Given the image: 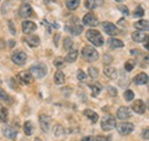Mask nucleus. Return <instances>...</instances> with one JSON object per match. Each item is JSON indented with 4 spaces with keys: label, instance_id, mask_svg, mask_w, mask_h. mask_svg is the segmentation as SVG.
<instances>
[{
    "label": "nucleus",
    "instance_id": "obj_49",
    "mask_svg": "<svg viewBox=\"0 0 149 141\" xmlns=\"http://www.w3.org/2000/svg\"><path fill=\"white\" fill-rule=\"evenodd\" d=\"M81 141H94V138L93 137H84L83 139H81Z\"/></svg>",
    "mask_w": 149,
    "mask_h": 141
},
{
    "label": "nucleus",
    "instance_id": "obj_34",
    "mask_svg": "<svg viewBox=\"0 0 149 141\" xmlns=\"http://www.w3.org/2000/svg\"><path fill=\"white\" fill-rule=\"evenodd\" d=\"M143 14H145V9L141 6H138L133 13V17H141V16H143Z\"/></svg>",
    "mask_w": 149,
    "mask_h": 141
},
{
    "label": "nucleus",
    "instance_id": "obj_23",
    "mask_svg": "<svg viewBox=\"0 0 149 141\" xmlns=\"http://www.w3.org/2000/svg\"><path fill=\"white\" fill-rule=\"evenodd\" d=\"M13 6H14L13 0H6L1 6V13L2 14H8L10 12V9L13 8Z\"/></svg>",
    "mask_w": 149,
    "mask_h": 141
},
{
    "label": "nucleus",
    "instance_id": "obj_20",
    "mask_svg": "<svg viewBox=\"0 0 149 141\" xmlns=\"http://www.w3.org/2000/svg\"><path fill=\"white\" fill-rule=\"evenodd\" d=\"M108 45L111 50H117V48H122L124 46L123 41L119 40V39H116V38H110L108 39Z\"/></svg>",
    "mask_w": 149,
    "mask_h": 141
},
{
    "label": "nucleus",
    "instance_id": "obj_5",
    "mask_svg": "<svg viewBox=\"0 0 149 141\" xmlns=\"http://www.w3.org/2000/svg\"><path fill=\"white\" fill-rule=\"evenodd\" d=\"M117 131L120 135H129L131 132L134 130V125L129 122H123V123L116 124Z\"/></svg>",
    "mask_w": 149,
    "mask_h": 141
},
{
    "label": "nucleus",
    "instance_id": "obj_50",
    "mask_svg": "<svg viewBox=\"0 0 149 141\" xmlns=\"http://www.w3.org/2000/svg\"><path fill=\"white\" fill-rule=\"evenodd\" d=\"M52 1H55V0H44L45 3H49V2H52Z\"/></svg>",
    "mask_w": 149,
    "mask_h": 141
},
{
    "label": "nucleus",
    "instance_id": "obj_22",
    "mask_svg": "<svg viewBox=\"0 0 149 141\" xmlns=\"http://www.w3.org/2000/svg\"><path fill=\"white\" fill-rule=\"evenodd\" d=\"M84 115L86 116V117H88L91 121H92V123H96L97 122V119H99V115L92 110V109H85L84 110Z\"/></svg>",
    "mask_w": 149,
    "mask_h": 141
},
{
    "label": "nucleus",
    "instance_id": "obj_36",
    "mask_svg": "<svg viewBox=\"0 0 149 141\" xmlns=\"http://www.w3.org/2000/svg\"><path fill=\"white\" fill-rule=\"evenodd\" d=\"M63 133H64L63 126H61V125H55V127H54V134H55L56 137H61Z\"/></svg>",
    "mask_w": 149,
    "mask_h": 141
},
{
    "label": "nucleus",
    "instance_id": "obj_40",
    "mask_svg": "<svg viewBox=\"0 0 149 141\" xmlns=\"http://www.w3.org/2000/svg\"><path fill=\"white\" fill-rule=\"evenodd\" d=\"M95 141H111V135H97L95 139Z\"/></svg>",
    "mask_w": 149,
    "mask_h": 141
},
{
    "label": "nucleus",
    "instance_id": "obj_13",
    "mask_svg": "<svg viewBox=\"0 0 149 141\" xmlns=\"http://www.w3.org/2000/svg\"><path fill=\"white\" fill-rule=\"evenodd\" d=\"M65 29H67L71 35H74V36H79L83 31H84L83 25H80V24H78V23H71L70 27L67 25Z\"/></svg>",
    "mask_w": 149,
    "mask_h": 141
},
{
    "label": "nucleus",
    "instance_id": "obj_11",
    "mask_svg": "<svg viewBox=\"0 0 149 141\" xmlns=\"http://www.w3.org/2000/svg\"><path fill=\"white\" fill-rule=\"evenodd\" d=\"M36 30H37V25H36L35 22H32V21H24L22 23V31H23V34L29 35V34H31V32H33Z\"/></svg>",
    "mask_w": 149,
    "mask_h": 141
},
{
    "label": "nucleus",
    "instance_id": "obj_1",
    "mask_svg": "<svg viewBox=\"0 0 149 141\" xmlns=\"http://www.w3.org/2000/svg\"><path fill=\"white\" fill-rule=\"evenodd\" d=\"M86 38L88 39V41L91 44H93L94 46H97V47H100V46H102L104 44V39H103L102 35L97 30H94V29L87 31Z\"/></svg>",
    "mask_w": 149,
    "mask_h": 141
},
{
    "label": "nucleus",
    "instance_id": "obj_10",
    "mask_svg": "<svg viewBox=\"0 0 149 141\" xmlns=\"http://www.w3.org/2000/svg\"><path fill=\"white\" fill-rule=\"evenodd\" d=\"M17 78H19V82L22 84H24V85H29L33 80V77L31 76V73L29 71H19V75H17Z\"/></svg>",
    "mask_w": 149,
    "mask_h": 141
},
{
    "label": "nucleus",
    "instance_id": "obj_51",
    "mask_svg": "<svg viewBox=\"0 0 149 141\" xmlns=\"http://www.w3.org/2000/svg\"><path fill=\"white\" fill-rule=\"evenodd\" d=\"M35 141H41V140H40L39 138H36V139H35Z\"/></svg>",
    "mask_w": 149,
    "mask_h": 141
},
{
    "label": "nucleus",
    "instance_id": "obj_27",
    "mask_svg": "<svg viewBox=\"0 0 149 141\" xmlns=\"http://www.w3.org/2000/svg\"><path fill=\"white\" fill-rule=\"evenodd\" d=\"M23 130H24V133H25L26 135H31V134L33 133V130H35V126H33L32 122L26 121V122L24 123V125H23Z\"/></svg>",
    "mask_w": 149,
    "mask_h": 141
},
{
    "label": "nucleus",
    "instance_id": "obj_12",
    "mask_svg": "<svg viewBox=\"0 0 149 141\" xmlns=\"http://www.w3.org/2000/svg\"><path fill=\"white\" fill-rule=\"evenodd\" d=\"M83 22L85 25H88V27H96L99 24V21H97V17L94 15L93 13H88L86 14L84 18H83Z\"/></svg>",
    "mask_w": 149,
    "mask_h": 141
},
{
    "label": "nucleus",
    "instance_id": "obj_38",
    "mask_svg": "<svg viewBox=\"0 0 149 141\" xmlns=\"http://www.w3.org/2000/svg\"><path fill=\"white\" fill-rule=\"evenodd\" d=\"M135 66V61L134 60H129L127 62H125V70L131 71Z\"/></svg>",
    "mask_w": 149,
    "mask_h": 141
},
{
    "label": "nucleus",
    "instance_id": "obj_4",
    "mask_svg": "<svg viewBox=\"0 0 149 141\" xmlns=\"http://www.w3.org/2000/svg\"><path fill=\"white\" fill-rule=\"evenodd\" d=\"M116 127V118L112 115H106L101 119V128L103 131H111Z\"/></svg>",
    "mask_w": 149,
    "mask_h": 141
},
{
    "label": "nucleus",
    "instance_id": "obj_31",
    "mask_svg": "<svg viewBox=\"0 0 149 141\" xmlns=\"http://www.w3.org/2000/svg\"><path fill=\"white\" fill-rule=\"evenodd\" d=\"M72 46H74L72 39L69 38V37H65L64 40H63V48H64L65 51H70V50L72 48Z\"/></svg>",
    "mask_w": 149,
    "mask_h": 141
},
{
    "label": "nucleus",
    "instance_id": "obj_14",
    "mask_svg": "<svg viewBox=\"0 0 149 141\" xmlns=\"http://www.w3.org/2000/svg\"><path fill=\"white\" fill-rule=\"evenodd\" d=\"M2 133L6 138L10 139V140H15L17 137V131L10 126H3L2 127Z\"/></svg>",
    "mask_w": 149,
    "mask_h": 141
},
{
    "label": "nucleus",
    "instance_id": "obj_48",
    "mask_svg": "<svg viewBox=\"0 0 149 141\" xmlns=\"http://www.w3.org/2000/svg\"><path fill=\"white\" fill-rule=\"evenodd\" d=\"M58 39H60V35L56 34V35L54 36V44H55V46H58Z\"/></svg>",
    "mask_w": 149,
    "mask_h": 141
},
{
    "label": "nucleus",
    "instance_id": "obj_35",
    "mask_svg": "<svg viewBox=\"0 0 149 141\" xmlns=\"http://www.w3.org/2000/svg\"><path fill=\"white\" fill-rule=\"evenodd\" d=\"M64 64H65V61H64L63 57H56L54 60V66L56 68H63Z\"/></svg>",
    "mask_w": 149,
    "mask_h": 141
},
{
    "label": "nucleus",
    "instance_id": "obj_26",
    "mask_svg": "<svg viewBox=\"0 0 149 141\" xmlns=\"http://www.w3.org/2000/svg\"><path fill=\"white\" fill-rule=\"evenodd\" d=\"M90 88L92 89V96H97L101 91H102V85L100 83H93V84H90Z\"/></svg>",
    "mask_w": 149,
    "mask_h": 141
},
{
    "label": "nucleus",
    "instance_id": "obj_53",
    "mask_svg": "<svg viewBox=\"0 0 149 141\" xmlns=\"http://www.w3.org/2000/svg\"><path fill=\"white\" fill-rule=\"evenodd\" d=\"M21 1H23V2H24V1H28V0H21Z\"/></svg>",
    "mask_w": 149,
    "mask_h": 141
},
{
    "label": "nucleus",
    "instance_id": "obj_29",
    "mask_svg": "<svg viewBox=\"0 0 149 141\" xmlns=\"http://www.w3.org/2000/svg\"><path fill=\"white\" fill-rule=\"evenodd\" d=\"M7 118H8V110L2 105H0V123H6Z\"/></svg>",
    "mask_w": 149,
    "mask_h": 141
},
{
    "label": "nucleus",
    "instance_id": "obj_28",
    "mask_svg": "<svg viewBox=\"0 0 149 141\" xmlns=\"http://www.w3.org/2000/svg\"><path fill=\"white\" fill-rule=\"evenodd\" d=\"M103 72H104V75H106L107 77H109V78H111V79L116 78V76H117L116 69H115V68H112V67H110V66H107V67L104 68Z\"/></svg>",
    "mask_w": 149,
    "mask_h": 141
},
{
    "label": "nucleus",
    "instance_id": "obj_42",
    "mask_svg": "<svg viewBox=\"0 0 149 141\" xmlns=\"http://www.w3.org/2000/svg\"><path fill=\"white\" fill-rule=\"evenodd\" d=\"M86 77H87V76H86V73H85L83 70L77 71V78H78L79 80H85V79H86Z\"/></svg>",
    "mask_w": 149,
    "mask_h": 141
},
{
    "label": "nucleus",
    "instance_id": "obj_15",
    "mask_svg": "<svg viewBox=\"0 0 149 141\" xmlns=\"http://www.w3.org/2000/svg\"><path fill=\"white\" fill-rule=\"evenodd\" d=\"M132 109L134 110V112L142 115L146 111V105H145V102L142 100H135L134 103L132 105Z\"/></svg>",
    "mask_w": 149,
    "mask_h": 141
},
{
    "label": "nucleus",
    "instance_id": "obj_2",
    "mask_svg": "<svg viewBox=\"0 0 149 141\" xmlns=\"http://www.w3.org/2000/svg\"><path fill=\"white\" fill-rule=\"evenodd\" d=\"M81 56L88 62H94L99 59V53L92 46H85L81 51Z\"/></svg>",
    "mask_w": 149,
    "mask_h": 141
},
{
    "label": "nucleus",
    "instance_id": "obj_24",
    "mask_svg": "<svg viewBox=\"0 0 149 141\" xmlns=\"http://www.w3.org/2000/svg\"><path fill=\"white\" fill-rule=\"evenodd\" d=\"M77 57H78V51L77 50H70V52L67 54L64 61H67L69 63H74V61L77 60Z\"/></svg>",
    "mask_w": 149,
    "mask_h": 141
},
{
    "label": "nucleus",
    "instance_id": "obj_39",
    "mask_svg": "<svg viewBox=\"0 0 149 141\" xmlns=\"http://www.w3.org/2000/svg\"><path fill=\"white\" fill-rule=\"evenodd\" d=\"M85 7L88 9H94L96 8V5L94 3L93 0H85Z\"/></svg>",
    "mask_w": 149,
    "mask_h": 141
},
{
    "label": "nucleus",
    "instance_id": "obj_46",
    "mask_svg": "<svg viewBox=\"0 0 149 141\" xmlns=\"http://www.w3.org/2000/svg\"><path fill=\"white\" fill-rule=\"evenodd\" d=\"M142 137L145 138V140H146V141H148V139H149L148 128H145V131H143V133H142Z\"/></svg>",
    "mask_w": 149,
    "mask_h": 141
},
{
    "label": "nucleus",
    "instance_id": "obj_16",
    "mask_svg": "<svg viewBox=\"0 0 149 141\" xmlns=\"http://www.w3.org/2000/svg\"><path fill=\"white\" fill-rule=\"evenodd\" d=\"M133 82L136 85H146L148 84V75L145 72H140L133 78Z\"/></svg>",
    "mask_w": 149,
    "mask_h": 141
},
{
    "label": "nucleus",
    "instance_id": "obj_3",
    "mask_svg": "<svg viewBox=\"0 0 149 141\" xmlns=\"http://www.w3.org/2000/svg\"><path fill=\"white\" fill-rule=\"evenodd\" d=\"M32 77H36V78H42L47 75V67L46 64L44 63H38V64H35L30 68V71Z\"/></svg>",
    "mask_w": 149,
    "mask_h": 141
},
{
    "label": "nucleus",
    "instance_id": "obj_6",
    "mask_svg": "<svg viewBox=\"0 0 149 141\" xmlns=\"http://www.w3.org/2000/svg\"><path fill=\"white\" fill-rule=\"evenodd\" d=\"M28 60V55L22 52V51H14L12 53V61L17 64V66H23Z\"/></svg>",
    "mask_w": 149,
    "mask_h": 141
},
{
    "label": "nucleus",
    "instance_id": "obj_7",
    "mask_svg": "<svg viewBox=\"0 0 149 141\" xmlns=\"http://www.w3.org/2000/svg\"><path fill=\"white\" fill-rule=\"evenodd\" d=\"M51 123H52V118H51L49 116L44 115V114L39 116V124H40V127H41V130H42L45 133H47V132L51 130Z\"/></svg>",
    "mask_w": 149,
    "mask_h": 141
},
{
    "label": "nucleus",
    "instance_id": "obj_30",
    "mask_svg": "<svg viewBox=\"0 0 149 141\" xmlns=\"http://www.w3.org/2000/svg\"><path fill=\"white\" fill-rule=\"evenodd\" d=\"M79 3H80V0H67L65 1V5H67L68 9H70V10L77 9L78 6H79Z\"/></svg>",
    "mask_w": 149,
    "mask_h": 141
},
{
    "label": "nucleus",
    "instance_id": "obj_45",
    "mask_svg": "<svg viewBox=\"0 0 149 141\" xmlns=\"http://www.w3.org/2000/svg\"><path fill=\"white\" fill-rule=\"evenodd\" d=\"M103 59H104V60H103L104 64H106V63H107V64H109V63H110V62L112 61L111 56H110V55H107V54H106V55L103 56Z\"/></svg>",
    "mask_w": 149,
    "mask_h": 141
},
{
    "label": "nucleus",
    "instance_id": "obj_41",
    "mask_svg": "<svg viewBox=\"0 0 149 141\" xmlns=\"http://www.w3.org/2000/svg\"><path fill=\"white\" fill-rule=\"evenodd\" d=\"M8 28H9V31L12 35H16V28H15L13 21H10V20L8 21Z\"/></svg>",
    "mask_w": 149,
    "mask_h": 141
},
{
    "label": "nucleus",
    "instance_id": "obj_8",
    "mask_svg": "<svg viewBox=\"0 0 149 141\" xmlns=\"http://www.w3.org/2000/svg\"><path fill=\"white\" fill-rule=\"evenodd\" d=\"M32 14H33V9L29 3H22L19 9V15L21 17H30V16H32Z\"/></svg>",
    "mask_w": 149,
    "mask_h": 141
},
{
    "label": "nucleus",
    "instance_id": "obj_33",
    "mask_svg": "<svg viewBox=\"0 0 149 141\" xmlns=\"http://www.w3.org/2000/svg\"><path fill=\"white\" fill-rule=\"evenodd\" d=\"M88 76L91 77V78H97L99 77V70H97V68H95V67H90L88 68Z\"/></svg>",
    "mask_w": 149,
    "mask_h": 141
},
{
    "label": "nucleus",
    "instance_id": "obj_25",
    "mask_svg": "<svg viewBox=\"0 0 149 141\" xmlns=\"http://www.w3.org/2000/svg\"><path fill=\"white\" fill-rule=\"evenodd\" d=\"M54 82H55V84H57V85H62V84H64V82H65V77H64V73H63L61 70H57L55 72V75H54Z\"/></svg>",
    "mask_w": 149,
    "mask_h": 141
},
{
    "label": "nucleus",
    "instance_id": "obj_43",
    "mask_svg": "<svg viewBox=\"0 0 149 141\" xmlns=\"http://www.w3.org/2000/svg\"><path fill=\"white\" fill-rule=\"evenodd\" d=\"M118 9H119L124 15H129V13H130V12H129V8H127L126 6H123V5H119V6H118Z\"/></svg>",
    "mask_w": 149,
    "mask_h": 141
},
{
    "label": "nucleus",
    "instance_id": "obj_32",
    "mask_svg": "<svg viewBox=\"0 0 149 141\" xmlns=\"http://www.w3.org/2000/svg\"><path fill=\"white\" fill-rule=\"evenodd\" d=\"M0 100H2L3 102H7V103H12L13 102V99L10 98V95H8L3 89L0 88Z\"/></svg>",
    "mask_w": 149,
    "mask_h": 141
},
{
    "label": "nucleus",
    "instance_id": "obj_52",
    "mask_svg": "<svg viewBox=\"0 0 149 141\" xmlns=\"http://www.w3.org/2000/svg\"><path fill=\"white\" fill-rule=\"evenodd\" d=\"M116 1H117V2H122L123 0H116Z\"/></svg>",
    "mask_w": 149,
    "mask_h": 141
},
{
    "label": "nucleus",
    "instance_id": "obj_18",
    "mask_svg": "<svg viewBox=\"0 0 149 141\" xmlns=\"http://www.w3.org/2000/svg\"><path fill=\"white\" fill-rule=\"evenodd\" d=\"M24 41H25L30 47H37V46H39V44H40V39H39V37L36 35H31V36H29V37H26V38L24 39Z\"/></svg>",
    "mask_w": 149,
    "mask_h": 141
},
{
    "label": "nucleus",
    "instance_id": "obj_37",
    "mask_svg": "<svg viewBox=\"0 0 149 141\" xmlns=\"http://www.w3.org/2000/svg\"><path fill=\"white\" fill-rule=\"evenodd\" d=\"M124 99H125L126 101H132V100L134 99V93H133L131 89L125 91V93H124Z\"/></svg>",
    "mask_w": 149,
    "mask_h": 141
},
{
    "label": "nucleus",
    "instance_id": "obj_9",
    "mask_svg": "<svg viewBox=\"0 0 149 141\" xmlns=\"http://www.w3.org/2000/svg\"><path fill=\"white\" fill-rule=\"evenodd\" d=\"M116 116H117V118L120 119V121H126V119H129L131 116H132V114H131V110L129 107L123 106V107H120V108H118Z\"/></svg>",
    "mask_w": 149,
    "mask_h": 141
},
{
    "label": "nucleus",
    "instance_id": "obj_21",
    "mask_svg": "<svg viewBox=\"0 0 149 141\" xmlns=\"http://www.w3.org/2000/svg\"><path fill=\"white\" fill-rule=\"evenodd\" d=\"M134 28L140 30V31H147L149 28V24H148V21L146 20H140L138 22L134 23Z\"/></svg>",
    "mask_w": 149,
    "mask_h": 141
},
{
    "label": "nucleus",
    "instance_id": "obj_44",
    "mask_svg": "<svg viewBox=\"0 0 149 141\" xmlns=\"http://www.w3.org/2000/svg\"><path fill=\"white\" fill-rule=\"evenodd\" d=\"M108 92L111 96H117V89L113 86H108Z\"/></svg>",
    "mask_w": 149,
    "mask_h": 141
},
{
    "label": "nucleus",
    "instance_id": "obj_19",
    "mask_svg": "<svg viewBox=\"0 0 149 141\" xmlns=\"http://www.w3.org/2000/svg\"><path fill=\"white\" fill-rule=\"evenodd\" d=\"M147 38H148L147 34H145V32H142V31H135V32L132 34V39H133L135 43L147 41Z\"/></svg>",
    "mask_w": 149,
    "mask_h": 141
},
{
    "label": "nucleus",
    "instance_id": "obj_47",
    "mask_svg": "<svg viewBox=\"0 0 149 141\" xmlns=\"http://www.w3.org/2000/svg\"><path fill=\"white\" fill-rule=\"evenodd\" d=\"M94 1V3L96 5V7L97 6H102L103 3H104V0H93Z\"/></svg>",
    "mask_w": 149,
    "mask_h": 141
},
{
    "label": "nucleus",
    "instance_id": "obj_17",
    "mask_svg": "<svg viewBox=\"0 0 149 141\" xmlns=\"http://www.w3.org/2000/svg\"><path fill=\"white\" fill-rule=\"evenodd\" d=\"M102 29L104 30V32L109 36H115L117 34V28L110 23V22H103L102 23Z\"/></svg>",
    "mask_w": 149,
    "mask_h": 141
}]
</instances>
